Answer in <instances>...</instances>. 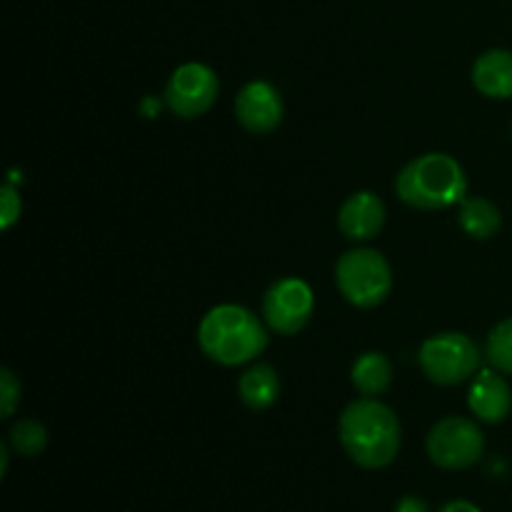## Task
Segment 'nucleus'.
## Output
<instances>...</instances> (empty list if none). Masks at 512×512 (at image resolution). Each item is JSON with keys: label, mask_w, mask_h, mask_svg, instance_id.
Instances as JSON below:
<instances>
[{"label": "nucleus", "mask_w": 512, "mask_h": 512, "mask_svg": "<svg viewBox=\"0 0 512 512\" xmlns=\"http://www.w3.org/2000/svg\"><path fill=\"white\" fill-rule=\"evenodd\" d=\"M398 415L385 403L360 398L340 415V443L355 465L365 470H380L400 453Z\"/></svg>", "instance_id": "f257e3e1"}, {"label": "nucleus", "mask_w": 512, "mask_h": 512, "mask_svg": "<svg viewBox=\"0 0 512 512\" xmlns=\"http://www.w3.org/2000/svg\"><path fill=\"white\" fill-rule=\"evenodd\" d=\"M198 343L213 363L233 368L258 358L268 345V333L248 308L218 305L200 323Z\"/></svg>", "instance_id": "f03ea898"}, {"label": "nucleus", "mask_w": 512, "mask_h": 512, "mask_svg": "<svg viewBox=\"0 0 512 512\" xmlns=\"http://www.w3.org/2000/svg\"><path fill=\"white\" fill-rule=\"evenodd\" d=\"M395 190L410 208L440 210L465 200L468 180L458 160L445 153H428L400 170Z\"/></svg>", "instance_id": "7ed1b4c3"}, {"label": "nucleus", "mask_w": 512, "mask_h": 512, "mask_svg": "<svg viewBox=\"0 0 512 512\" xmlns=\"http://www.w3.org/2000/svg\"><path fill=\"white\" fill-rule=\"evenodd\" d=\"M335 280L345 298L358 308H375L383 303L393 288L390 265L378 250H350L338 260Z\"/></svg>", "instance_id": "20e7f679"}, {"label": "nucleus", "mask_w": 512, "mask_h": 512, "mask_svg": "<svg viewBox=\"0 0 512 512\" xmlns=\"http://www.w3.org/2000/svg\"><path fill=\"white\" fill-rule=\"evenodd\" d=\"M478 365V345L463 333L433 335L420 348V368L438 385L465 383L470 375H475Z\"/></svg>", "instance_id": "39448f33"}, {"label": "nucleus", "mask_w": 512, "mask_h": 512, "mask_svg": "<svg viewBox=\"0 0 512 512\" xmlns=\"http://www.w3.org/2000/svg\"><path fill=\"white\" fill-rule=\"evenodd\" d=\"M485 438L468 418H445L430 430L428 455L438 468L465 470L483 458Z\"/></svg>", "instance_id": "423d86ee"}, {"label": "nucleus", "mask_w": 512, "mask_h": 512, "mask_svg": "<svg viewBox=\"0 0 512 512\" xmlns=\"http://www.w3.org/2000/svg\"><path fill=\"white\" fill-rule=\"evenodd\" d=\"M218 75L203 63H185L170 75L165 103L178 118H200L218 98Z\"/></svg>", "instance_id": "0eeeda50"}, {"label": "nucleus", "mask_w": 512, "mask_h": 512, "mask_svg": "<svg viewBox=\"0 0 512 512\" xmlns=\"http://www.w3.org/2000/svg\"><path fill=\"white\" fill-rule=\"evenodd\" d=\"M315 298L308 283L298 278H285L270 285L263 298L265 323L280 335H295L308 325L313 315Z\"/></svg>", "instance_id": "6e6552de"}, {"label": "nucleus", "mask_w": 512, "mask_h": 512, "mask_svg": "<svg viewBox=\"0 0 512 512\" xmlns=\"http://www.w3.org/2000/svg\"><path fill=\"white\" fill-rule=\"evenodd\" d=\"M235 115L240 125L255 135H265L275 130L283 120V98L275 85L265 80L248 83L235 98Z\"/></svg>", "instance_id": "1a4fd4ad"}, {"label": "nucleus", "mask_w": 512, "mask_h": 512, "mask_svg": "<svg viewBox=\"0 0 512 512\" xmlns=\"http://www.w3.org/2000/svg\"><path fill=\"white\" fill-rule=\"evenodd\" d=\"M338 225L348 238L370 240L383 230L385 205L375 193H355L343 203L338 215Z\"/></svg>", "instance_id": "9d476101"}, {"label": "nucleus", "mask_w": 512, "mask_h": 512, "mask_svg": "<svg viewBox=\"0 0 512 512\" xmlns=\"http://www.w3.org/2000/svg\"><path fill=\"white\" fill-rule=\"evenodd\" d=\"M468 405L483 423H500L508 418L512 408L510 385L495 370H480L470 388Z\"/></svg>", "instance_id": "9b49d317"}, {"label": "nucleus", "mask_w": 512, "mask_h": 512, "mask_svg": "<svg viewBox=\"0 0 512 512\" xmlns=\"http://www.w3.org/2000/svg\"><path fill=\"white\" fill-rule=\"evenodd\" d=\"M473 83L488 98H512V53L488 50L473 65Z\"/></svg>", "instance_id": "f8f14e48"}, {"label": "nucleus", "mask_w": 512, "mask_h": 512, "mask_svg": "<svg viewBox=\"0 0 512 512\" xmlns=\"http://www.w3.org/2000/svg\"><path fill=\"white\" fill-rule=\"evenodd\" d=\"M238 393L250 410H268L278 400L280 380L273 365H255L240 378Z\"/></svg>", "instance_id": "ddd939ff"}, {"label": "nucleus", "mask_w": 512, "mask_h": 512, "mask_svg": "<svg viewBox=\"0 0 512 512\" xmlns=\"http://www.w3.org/2000/svg\"><path fill=\"white\" fill-rule=\"evenodd\" d=\"M393 380V365L383 353H365L353 365V385L360 395L373 398L385 393Z\"/></svg>", "instance_id": "4468645a"}, {"label": "nucleus", "mask_w": 512, "mask_h": 512, "mask_svg": "<svg viewBox=\"0 0 512 512\" xmlns=\"http://www.w3.org/2000/svg\"><path fill=\"white\" fill-rule=\"evenodd\" d=\"M500 210L485 198H465L460 208V225L470 238L488 240L500 230Z\"/></svg>", "instance_id": "2eb2a0df"}, {"label": "nucleus", "mask_w": 512, "mask_h": 512, "mask_svg": "<svg viewBox=\"0 0 512 512\" xmlns=\"http://www.w3.org/2000/svg\"><path fill=\"white\" fill-rule=\"evenodd\" d=\"M10 445H13L15 453L25 455V458H35L45 450L48 445V433L40 423L35 420H20L10 430Z\"/></svg>", "instance_id": "dca6fc26"}, {"label": "nucleus", "mask_w": 512, "mask_h": 512, "mask_svg": "<svg viewBox=\"0 0 512 512\" xmlns=\"http://www.w3.org/2000/svg\"><path fill=\"white\" fill-rule=\"evenodd\" d=\"M488 353L490 365L500 373L512 375V318L495 325L488 335Z\"/></svg>", "instance_id": "f3484780"}, {"label": "nucleus", "mask_w": 512, "mask_h": 512, "mask_svg": "<svg viewBox=\"0 0 512 512\" xmlns=\"http://www.w3.org/2000/svg\"><path fill=\"white\" fill-rule=\"evenodd\" d=\"M0 375H3V410H0V415H3V418H10V415L15 413V405L20 403V383L15 380V375L10 373L8 368Z\"/></svg>", "instance_id": "a211bd4d"}, {"label": "nucleus", "mask_w": 512, "mask_h": 512, "mask_svg": "<svg viewBox=\"0 0 512 512\" xmlns=\"http://www.w3.org/2000/svg\"><path fill=\"white\" fill-rule=\"evenodd\" d=\"M18 218H20V195L15 193L10 185H5L3 188V218H0V225L8 230Z\"/></svg>", "instance_id": "6ab92c4d"}, {"label": "nucleus", "mask_w": 512, "mask_h": 512, "mask_svg": "<svg viewBox=\"0 0 512 512\" xmlns=\"http://www.w3.org/2000/svg\"><path fill=\"white\" fill-rule=\"evenodd\" d=\"M395 512H428V505H425V500L415 498V495H405L395 505Z\"/></svg>", "instance_id": "aec40b11"}, {"label": "nucleus", "mask_w": 512, "mask_h": 512, "mask_svg": "<svg viewBox=\"0 0 512 512\" xmlns=\"http://www.w3.org/2000/svg\"><path fill=\"white\" fill-rule=\"evenodd\" d=\"M440 512H480V508L470 503V500H450L448 505H443Z\"/></svg>", "instance_id": "412c9836"}]
</instances>
